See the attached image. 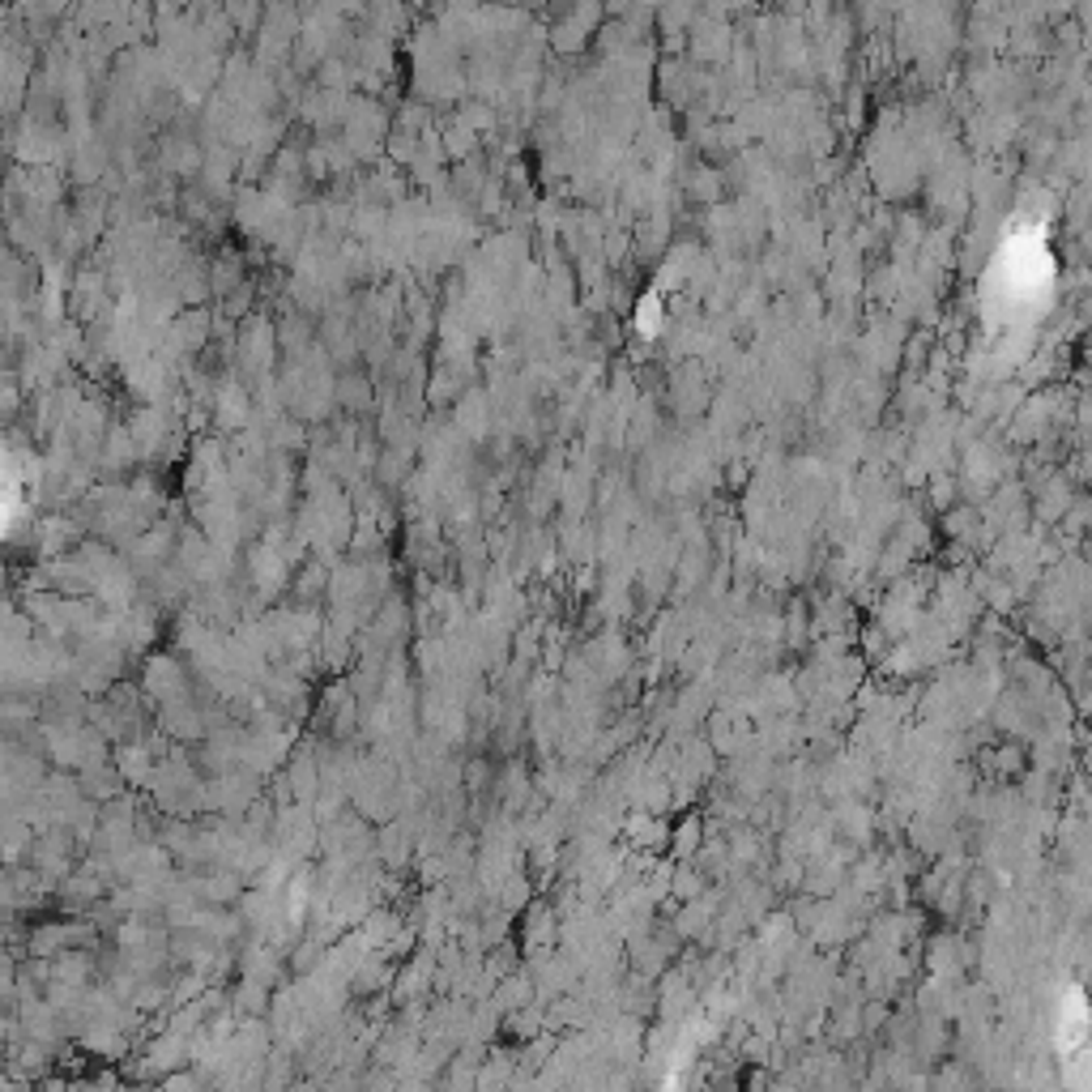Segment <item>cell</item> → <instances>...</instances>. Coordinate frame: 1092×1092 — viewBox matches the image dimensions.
<instances>
[{"label":"cell","instance_id":"6da1fadb","mask_svg":"<svg viewBox=\"0 0 1092 1092\" xmlns=\"http://www.w3.org/2000/svg\"><path fill=\"white\" fill-rule=\"evenodd\" d=\"M0 1041H9V1020L0 1015Z\"/></svg>","mask_w":1092,"mask_h":1092}]
</instances>
